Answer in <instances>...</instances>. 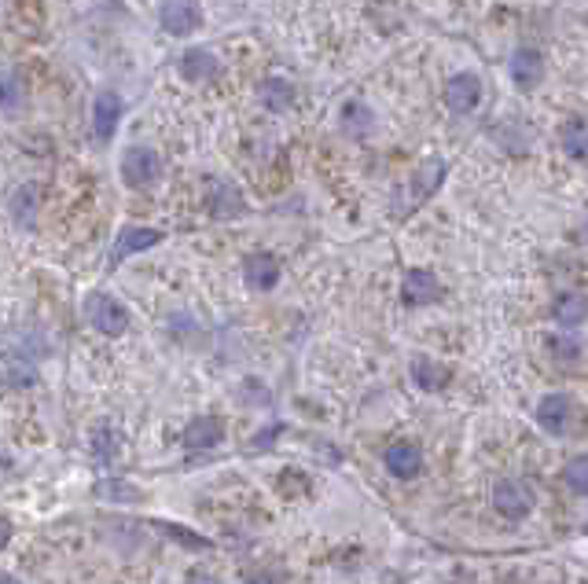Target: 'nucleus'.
Instances as JSON below:
<instances>
[{"mask_svg": "<svg viewBox=\"0 0 588 584\" xmlns=\"http://www.w3.org/2000/svg\"><path fill=\"white\" fill-rule=\"evenodd\" d=\"M85 320H89V324L107 338H118V335L129 331V309H125L118 298L100 294V291L85 298Z\"/></svg>", "mask_w": 588, "mask_h": 584, "instance_id": "1", "label": "nucleus"}, {"mask_svg": "<svg viewBox=\"0 0 588 584\" xmlns=\"http://www.w3.org/2000/svg\"><path fill=\"white\" fill-rule=\"evenodd\" d=\"M162 177V158L155 147L136 144L122 155V180L129 188H151Z\"/></svg>", "mask_w": 588, "mask_h": 584, "instance_id": "2", "label": "nucleus"}, {"mask_svg": "<svg viewBox=\"0 0 588 584\" xmlns=\"http://www.w3.org/2000/svg\"><path fill=\"white\" fill-rule=\"evenodd\" d=\"M159 243H162V232H159V228H136V225H129V228H122V232L114 236V247H111V254H107V265H111V269H118L125 258H133V254H144V250L159 247Z\"/></svg>", "mask_w": 588, "mask_h": 584, "instance_id": "3", "label": "nucleus"}, {"mask_svg": "<svg viewBox=\"0 0 588 584\" xmlns=\"http://www.w3.org/2000/svg\"><path fill=\"white\" fill-rule=\"evenodd\" d=\"M482 103V78L471 70H460L445 81V107L453 114H471Z\"/></svg>", "mask_w": 588, "mask_h": 584, "instance_id": "4", "label": "nucleus"}, {"mask_svg": "<svg viewBox=\"0 0 588 584\" xmlns=\"http://www.w3.org/2000/svg\"><path fill=\"white\" fill-rule=\"evenodd\" d=\"M122 96L114 89H100L96 92V100H92V133H96V140H111L114 133H118V122H122Z\"/></svg>", "mask_w": 588, "mask_h": 584, "instance_id": "5", "label": "nucleus"}, {"mask_svg": "<svg viewBox=\"0 0 588 584\" xmlns=\"http://www.w3.org/2000/svg\"><path fill=\"white\" fill-rule=\"evenodd\" d=\"M159 23L166 34L188 37L192 30L203 26V8H199V4H188V0H173V4H162L159 8Z\"/></svg>", "mask_w": 588, "mask_h": 584, "instance_id": "6", "label": "nucleus"}, {"mask_svg": "<svg viewBox=\"0 0 588 584\" xmlns=\"http://www.w3.org/2000/svg\"><path fill=\"white\" fill-rule=\"evenodd\" d=\"M210 214L217 221H239V217L247 214V203H243V195H239L236 184H228V180H210Z\"/></svg>", "mask_w": 588, "mask_h": 584, "instance_id": "7", "label": "nucleus"}, {"mask_svg": "<svg viewBox=\"0 0 588 584\" xmlns=\"http://www.w3.org/2000/svg\"><path fill=\"white\" fill-rule=\"evenodd\" d=\"M493 504H497V511L504 518H526L533 507V496L522 482H511L508 478V482H500L497 489H493Z\"/></svg>", "mask_w": 588, "mask_h": 584, "instance_id": "8", "label": "nucleus"}, {"mask_svg": "<svg viewBox=\"0 0 588 584\" xmlns=\"http://www.w3.org/2000/svg\"><path fill=\"white\" fill-rule=\"evenodd\" d=\"M243 280H247L250 291H272L276 283H280V261L272 258V254H250L243 261Z\"/></svg>", "mask_w": 588, "mask_h": 584, "instance_id": "9", "label": "nucleus"}, {"mask_svg": "<svg viewBox=\"0 0 588 584\" xmlns=\"http://www.w3.org/2000/svg\"><path fill=\"white\" fill-rule=\"evenodd\" d=\"M225 419L217 416H199L195 423H188V430H184V449H214V445H221L225 441Z\"/></svg>", "mask_w": 588, "mask_h": 584, "instance_id": "10", "label": "nucleus"}, {"mask_svg": "<svg viewBox=\"0 0 588 584\" xmlns=\"http://www.w3.org/2000/svg\"><path fill=\"white\" fill-rule=\"evenodd\" d=\"M221 74V63L210 48H188L181 56V78L184 81H195V85H203V81H214Z\"/></svg>", "mask_w": 588, "mask_h": 584, "instance_id": "11", "label": "nucleus"}, {"mask_svg": "<svg viewBox=\"0 0 588 584\" xmlns=\"http://www.w3.org/2000/svg\"><path fill=\"white\" fill-rule=\"evenodd\" d=\"M401 294H405V302H408V305L438 302V298H441V283H438V276H434V272H427V269H412V272H405Z\"/></svg>", "mask_w": 588, "mask_h": 584, "instance_id": "12", "label": "nucleus"}, {"mask_svg": "<svg viewBox=\"0 0 588 584\" xmlns=\"http://www.w3.org/2000/svg\"><path fill=\"white\" fill-rule=\"evenodd\" d=\"M383 463L394 478H416L419 467H423V452H419V445H412V441H397V445L386 449Z\"/></svg>", "mask_w": 588, "mask_h": 584, "instance_id": "13", "label": "nucleus"}, {"mask_svg": "<svg viewBox=\"0 0 588 584\" xmlns=\"http://www.w3.org/2000/svg\"><path fill=\"white\" fill-rule=\"evenodd\" d=\"M508 74H511V81H515L519 89H533V85L541 81V74H544L541 56H537V52H530V48H519V52L511 56V63H508Z\"/></svg>", "mask_w": 588, "mask_h": 584, "instance_id": "14", "label": "nucleus"}, {"mask_svg": "<svg viewBox=\"0 0 588 584\" xmlns=\"http://www.w3.org/2000/svg\"><path fill=\"white\" fill-rule=\"evenodd\" d=\"M552 313H555V320L566 327V331H574V327H581L588 320V298L585 294H577V291H566V294L555 298Z\"/></svg>", "mask_w": 588, "mask_h": 584, "instance_id": "15", "label": "nucleus"}, {"mask_svg": "<svg viewBox=\"0 0 588 584\" xmlns=\"http://www.w3.org/2000/svg\"><path fill=\"white\" fill-rule=\"evenodd\" d=\"M566 419H570V401L563 394H544L541 405H537V423L548 434H563Z\"/></svg>", "mask_w": 588, "mask_h": 584, "instance_id": "16", "label": "nucleus"}, {"mask_svg": "<svg viewBox=\"0 0 588 584\" xmlns=\"http://www.w3.org/2000/svg\"><path fill=\"white\" fill-rule=\"evenodd\" d=\"M258 100H261L265 111L283 114L294 103V85L291 81H283V78H265L261 81V89H258Z\"/></svg>", "mask_w": 588, "mask_h": 584, "instance_id": "17", "label": "nucleus"}, {"mask_svg": "<svg viewBox=\"0 0 588 584\" xmlns=\"http://www.w3.org/2000/svg\"><path fill=\"white\" fill-rule=\"evenodd\" d=\"M563 151L577 162L588 158V118L585 114H574L570 122L563 125Z\"/></svg>", "mask_w": 588, "mask_h": 584, "instance_id": "18", "label": "nucleus"}, {"mask_svg": "<svg viewBox=\"0 0 588 584\" xmlns=\"http://www.w3.org/2000/svg\"><path fill=\"white\" fill-rule=\"evenodd\" d=\"M23 103H26L23 74H15V70H0V111L15 114Z\"/></svg>", "mask_w": 588, "mask_h": 584, "instance_id": "19", "label": "nucleus"}, {"mask_svg": "<svg viewBox=\"0 0 588 584\" xmlns=\"http://www.w3.org/2000/svg\"><path fill=\"white\" fill-rule=\"evenodd\" d=\"M412 379H416L419 390H445V382H449V371L441 368V364H434L430 357H416L412 360Z\"/></svg>", "mask_w": 588, "mask_h": 584, "instance_id": "20", "label": "nucleus"}, {"mask_svg": "<svg viewBox=\"0 0 588 584\" xmlns=\"http://www.w3.org/2000/svg\"><path fill=\"white\" fill-rule=\"evenodd\" d=\"M441 177H445V162H427V166L419 169L416 180H412V203H423L427 195H434V188L441 184Z\"/></svg>", "mask_w": 588, "mask_h": 584, "instance_id": "21", "label": "nucleus"}, {"mask_svg": "<svg viewBox=\"0 0 588 584\" xmlns=\"http://www.w3.org/2000/svg\"><path fill=\"white\" fill-rule=\"evenodd\" d=\"M372 125H375V114L368 111L364 103L353 100L342 107V129H346L350 136H368L372 133Z\"/></svg>", "mask_w": 588, "mask_h": 584, "instance_id": "22", "label": "nucleus"}, {"mask_svg": "<svg viewBox=\"0 0 588 584\" xmlns=\"http://www.w3.org/2000/svg\"><path fill=\"white\" fill-rule=\"evenodd\" d=\"M96 496L100 500H111V504H136L140 500V489L129 482H122V478H103V482H96Z\"/></svg>", "mask_w": 588, "mask_h": 584, "instance_id": "23", "label": "nucleus"}, {"mask_svg": "<svg viewBox=\"0 0 588 584\" xmlns=\"http://www.w3.org/2000/svg\"><path fill=\"white\" fill-rule=\"evenodd\" d=\"M12 214L19 225L34 228V214H37V188L34 184H23V188L12 195Z\"/></svg>", "mask_w": 588, "mask_h": 584, "instance_id": "24", "label": "nucleus"}, {"mask_svg": "<svg viewBox=\"0 0 588 584\" xmlns=\"http://www.w3.org/2000/svg\"><path fill=\"white\" fill-rule=\"evenodd\" d=\"M92 452H96V460L107 467V463L118 456V430L107 427V423H103V427H96V438H92Z\"/></svg>", "mask_w": 588, "mask_h": 584, "instance_id": "25", "label": "nucleus"}, {"mask_svg": "<svg viewBox=\"0 0 588 584\" xmlns=\"http://www.w3.org/2000/svg\"><path fill=\"white\" fill-rule=\"evenodd\" d=\"M566 485L574 489L577 496H588V456H577V460H570V467L563 471Z\"/></svg>", "mask_w": 588, "mask_h": 584, "instance_id": "26", "label": "nucleus"}, {"mask_svg": "<svg viewBox=\"0 0 588 584\" xmlns=\"http://www.w3.org/2000/svg\"><path fill=\"white\" fill-rule=\"evenodd\" d=\"M151 526H159L162 533H166V537L181 540V544H188V548H210V540L199 537V533H192V529L177 526V522H151Z\"/></svg>", "mask_w": 588, "mask_h": 584, "instance_id": "27", "label": "nucleus"}, {"mask_svg": "<svg viewBox=\"0 0 588 584\" xmlns=\"http://www.w3.org/2000/svg\"><path fill=\"white\" fill-rule=\"evenodd\" d=\"M8 540H12V522L0 515V551L8 548Z\"/></svg>", "mask_w": 588, "mask_h": 584, "instance_id": "28", "label": "nucleus"}, {"mask_svg": "<svg viewBox=\"0 0 588 584\" xmlns=\"http://www.w3.org/2000/svg\"><path fill=\"white\" fill-rule=\"evenodd\" d=\"M188 584H217V581L210 577V573H192V577H188Z\"/></svg>", "mask_w": 588, "mask_h": 584, "instance_id": "29", "label": "nucleus"}, {"mask_svg": "<svg viewBox=\"0 0 588 584\" xmlns=\"http://www.w3.org/2000/svg\"><path fill=\"white\" fill-rule=\"evenodd\" d=\"M243 584H276V581H272L269 573H258V577H247Z\"/></svg>", "mask_w": 588, "mask_h": 584, "instance_id": "30", "label": "nucleus"}, {"mask_svg": "<svg viewBox=\"0 0 588 584\" xmlns=\"http://www.w3.org/2000/svg\"><path fill=\"white\" fill-rule=\"evenodd\" d=\"M0 584H12V581H0Z\"/></svg>", "mask_w": 588, "mask_h": 584, "instance_id": "31", "label": "nucleus"}]
</instances>
